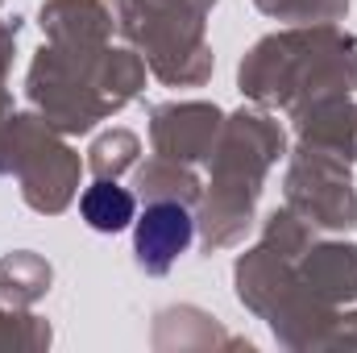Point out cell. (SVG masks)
<instances>
[{"label": "cell", "mask_w": 357, "mask_h": 353, "mask_svg": "<svg viewBox=\"0 0 357 353\" xmlns=\"http://www.w3.org/2000/svg\"><path fill=\"white\" fill-rule=\"evenodd\" d=\"M191 233H195V225H191V212L183 204H171V200L150 204L146 216L137 220V241H133L137 266L150 274H167L178 254H187Z\"/></svg>", "instance_id": "obj_1"}, {"label": "cell", "mask_w": 357, "mask_h": 353, "mask_svg": "<svg viewBox=\"0 0 357 353\" xmlns=\"http://www.w3.org/2000/svg\"><path fill=\"white\" fill-rule=\"evenodd\" d=\"M79 208H84V220L100 233H121L133 225V195L116 183H91Z\"/></svg>", "instance_id": "obj_2"}]
</instances>
